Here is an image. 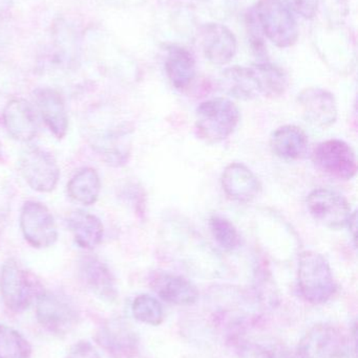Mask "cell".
<instances>
[{
  "mask_svg": "<svg viewBox=\"0 0 358 358\" xmlns=\"http://www.w3.org/2000/svg\"><path fill=\"white\" fill-rule=\"evenodd\" d=\"M240 122V111L228 99L205 101L195 111V130L200 138L208 144L226 140Z\"/></svg>",
  "mask_w": 358,
  "mask_h": 358,
  "instance_id": "cell-1",
  "label": "cell"
},
{
  "mask_svg": "<svg viewBox=\"0 0 358 358\" xmlns=\"http://www.w3.org/2000/svg\"><path fill=\"white\" fill-rule=\"evenodd\" d=\"M298 286L305 300L311 304H324L333 296L336 281L331 267L323 255L311 250L301 255Z\"/></svg>",
  "mask_w": 358,
  "mask_h": 358,
  "instance_id": "cell-2",
  "label": "cell"
},
{
  "mask_svg": "<svg viewBox=\"0 0 358 358\" xmlns=\"http://www.w3.org/2000/svg\"><path fill=\"white\" fill-rule=\"evenodd\" d=\"M254 15L262 33L277 48H291L298 41V22L281 0H260Z\"/></svg>",
  "mask_w": 358,
  "mask_h": 358,
  "instance_id": "cell-3",
  "label": "cell"
},
{
  "mask_svg": "<svg viewBox=\"0 0 358 358\" xmlns=\"http://www.w3.org/2000/svg\"><path fill=\"white\" fill-rule=\"evenodd\" d=\"M0 294L4 305L14 313H22L37 298L35 282L17 261H6L0 275Z\"/></svg>",
  "mask_w": 358,
  "mask_h": 358,
  "instance_id": "cell-4",
  "label": "cell"
},
{
  "mask_svg": "<svg viewBox=\"0 0 358 358\" xmlns=\"http://www.w3.org/2000/svg\"><path fill=\"white\" fill-rule=\"evenodd\" d=\"M36 300V317L44 329L61 336L69 334L77 326L79 313L64 296L42 292Z\"/></svg>",
  "mask_w": 358,
  "mask_h": 358,
  "instance_id": "cell-5",
  "label": "cell"
},
{
  "mask_svg": "<svg viewBox=\"0 0 358 358\" xmlns=\"http://www.w3.org/2000/svg\"><path fill=\"white\" fill-rule=\"evenodd\" d=\"M19 170L27 185L40 193L52 192L60 178V169L55 157L40 148L27 149L21 155Z\"/></svg>",
  "mask_w": 358,
  "mask_h": 358,
  "instance_id": "cell-6",
  "label": "cell"
},
{
  "mask_svg": "<svg viewBox=\"0 0 358 358\" xmlns=\"http://www.w3.org/2000/svg\"><path fill=\"white\" fill-rule=\"evenodd\" d=\"M20 229L29 245L46 248L54 245L58 239L54 217L44 204L27 201L20 214Z\"/></svg>",
  "mask_w": 358,
  "mask_h": 358,
  "instance_id": "cell-7",
  "label": "cell"
},
{
  "mask_svg": "<svg viewBox=\"0 0 358 358\" xmlns=\"http://www.w3.org/2000/svg\"><path fill=\"white\" fill-rule=\"evenodd\" d=\"M348 349L346 336L336 326H313L298 346V358H342Z\"/></svg>",
  "mask_w": 358,
  "mask_h": 358,
  "instance_id": "cell-8",
  "label": "cell"
},
{
  "mask_svg": "<svg viewBox=\"0 0 358 358\" xmlns=\"http://www.w3.org/2000/svg\"><path fill=\"white\" fill-rule=\"evenodd\" d=\"M313 163L324 173L350 180L357 176V163L354 151L344 141L329 140L321 143L312 155Z\"/></svg>",
  "mask_w": 358,
  "mask_h": 358,
  "instance_id": "cell-9",
  "label": "cell"
},
{
  "mask_svg": "<svg viewBox=\"0 0 358 358\" xmlns=\"http://www.w3.org/2000/svg\"><path fill=\"white\" fill-rule=\"evenodd\" d=\"M307 208L315 220L332 229L346 227L353 214L350 203L342 194L324 187L309 194Z\"/></svg>",
  "mask_w": 358,
  "mask_h": 358,
  "instance_id": "cell-10",
  "label": "cell"
},
{
  "mask_svg": "<svg viewBox=\"0 0 358 358\" xmlns=\"http://www.w3.org/2000/svg\"><path fill=\"white\" fill-rule=\"evenodd\" d=\"M95 341L109 358H136L138 355V336L122 320H111L103 324Z\"/></svg>",
  "mask_w": 358,
  "mask_h": 358,
  "instance_id": "cell-11",
  "label": "cell"
},
{
  "mask_svg": "<svg viewBox=\"0 0 358 358\" xmlns=\"http://www.w3.org/2000/svg\"><path fill=\"white\" fill-rule=\"evenodd\" d=\"M298 103L305 119L317 127H330L338 119L336 98L323 88L309 87L302 90Z\"/></svg>",
  "mask_w": 358,
  "mask_h": 358,
  "instance_id": "cell-12",
  "label": "cell"
},
{
  "mask_svg": "<svg viewBox=\"0 0 358 358\" xmlns=\"http://www.w3.org/2000/svg\"><path fill=\"white\" fill-rule=\"evenodd\" d=\"M200 43L204 56L216 65L230 62L237 52V38L235 34L220 23H208L200 31Z\"/></svg>",
  "mask_w": 358,
  "mask_h": 358,
  "instance_id": "cell-13",
  "label": "cell"
},
{
  "mask_svg": "<svg viewBox=\"0 0 358 358\" xmlns=\"http://www.w3.org/2000/svg\"><path fill=\"white\" fill-rule=\"evenodd\" d=\"M4 123L6 131L19 142H31L38 132L37 120L29 102L13 99L4 109Z\"/></svg>",
  "mask_w": 358,
  "mask_h": 358,
  "instance_id": "cell-14",
  "label": "cell"
},
{
  "mask_svg": "<svg viewBox=\"0 0 358 358\" xmlns=\"http://www.w3.org/2000/svg\"><path fill=\"white\" fill-rule=\"evenodd\" d=\"M79 273L84 285L95 296L105 302H113L117 299L115 279L102 261L92 256L84 257L80 261Z\"/></svg>",
  "mask_w": 358,
  "mask_h": 358,
  "instance_id": "cell-15",
  "label": "cell"
},
{
  "mask_svg": "<svg viewBox=\"0 0 358 358\" xmlns=\"http://www.w3.org/2000/svg\"><path fill=\"white\" fill-rule=\"evenodd\" d=\"M35 101L42 120L53 136L62 140L69 130V117L62 96L50 88H39Z\"/></svg>",
  "mask_w": 358,
  "mask_h": 358,
  "instance_id": "cell-16",
  "label": "cell"
},
{
  "mask_svg": "<svg viewBox=\"0 0 358 358\" xmlns=\"http://www.w3.org/2000/svg\"><path fill=\"white\" fill-rule=\"evenodd\" d=\"M222 187L225 193L239 202H250L260 195L262 185L252 170L245 165L233 163L223 172Z\"/></svg>",
  "mask_w": 358,
  "mask_h": 358,
  "instance_id": "cell-17",
  "label": "cell"
},
{
  "mask_svg": "<svg viewBox=\"0 0 358 358\" xmlns=\"http://www.w3.org/2000/svg\"><path fill=\"white\" fill-rule=\"evenodd\" d=\"M151 287L162 300L179 306H191L199 298L197 287L181 275L157 273L151 281Z\"/></svg>",
  "mask_w": 358,
  "mask_h": 358,
  "instance_id": "cell-18",
  "label": "cell"
},
{
  "mask_svg": "<svg viewBox=\"0 0 358 358\" xmlns=\"http://www.w3.org/2000/svg\"><path fill=\"white\" fill-rule=\"evenodd\" d=\"M270 147L277 157L286 161H298L308 152V136L298 126H282L271 136Z\"/></svg>",
  "mask_w": 358,
  "mask_h": 358,
  "instance_id": "cell-19",
  "label": "cell"
},
{
  "mask_svg": "<svg viewBox=\"0 0 358 358\" xmlns=\"http://www.w3.org/2000/svg\"><path fill=\"white\" fill-rule=\"evenodd\" d=\"M67 224L76 243L84 250H94L102 241L104 227L95 215L81 210H75L69 214Z\"/></svg>",
  "mask_w": 358,
  "mask_h": 358,
  "instance_id": "cell-20",
  "label": "cell"
},
{
  "mask_svg": "<svg viewBox=\"0 0 358 358\" xmlns=\"http://www.w3.org/2000/svg\"><path fill=\"white\" fill-rule=\"evenodd\" d=\"M168 79L177 90H185L195 77V60L191 52L182 46L168 48L165 60Z\"/></svg>",
  "mask_w": 358,
  "mask_h": 358,
  "instance_id": "cell-21",
  "label": "cell"
},
{
  "mask_svg": "<svg viewBox=\"0 0 358 358\" xmlns=\"http://www.w3.org/2000/svg\"><path fill=\"white\" fill-rule=\"evenodd\" d=\"M223 88L240 100H252L261 96L258 81L252 67L233 66L225 69Z\"/></svg>",
  "mask_w": 358,
  "mask_h": 358,
  "instance_id": "cell-22",
  "label": "cell"
},
{
  "mask_svg": "<svg viewBox=\"0 0 358 358\" xmlns=\"http://www.w3.org/2000/svg\"><path fill=\"white\" fill-rule=\"evenodd\" d=\"M101 191V180L96 170L84 168L67 183V194L73 201L83 206L96 203Z\"/></svg>",
  "mask_w": 358,
  "mask_h": 358,
  "instance_id": "cell-23",
  "label": "cell"
},
{
  "mask_svg": "<svg viewBox=\"0 0 358 358\" xmlns=\"http://www.w3.org/2000/svg\"><path fill=\"white\" fill-rule=\"evenodd\" d=\"M261 96L277 98L282 96L288 87V78L283 69L268 62L252 65Z\"/></svg>",
  "mask_w": 358,
  "mask_h": 358,
  "instance_id": "cell-24",
  "label": "cell"
},
{
  "mask_svg": "<svg viewBox=\"0 0 358 358\" xmlns=\"http://www.w3.org/2000/svg\"><path fill=\"white\" fill-rule=\"evenodd\" d=\"M32 347L27 338L13 328L0 324V358H29Z\"/></svg>",
  "mask_w": 358,
  "mask_h": 358,
  "instance_id": "cell-25",
  "label": "cell"
},
{
  "mask_svg": "<svg viewBox=\"0 0 358 358\" xmlns=\"http://www.w3.org/2000/svg\"><path fill=\"white\" fill-rule=\"evenodd\" d=\"M132 313L137 321L146 325L159 326L164 321V311L161 303L149 294H141L135 299L132 305Z\"/></svg>",
  "mask_w": 358,
  "mask_h": 358,
  "instance_id": "cell-26",
  "label": "cell"
},
{
  "mask_svg": "<svg viewBox=\"0 0 358 358\" xmlns=\"http://www.w3.org/2000/svg\"><path fill=\"white\" fill-rule=\"evenodd\" d=\"M210 231L219 245L224 250H235L241 244V237L233 222L225 217L214 215L209 219Z\"/></svg>",
  "mask_w": 358,
  "mask_h": 358,
  "instance_id": "cell-27",
  "label": "cell"
},
{
  "mask_svg": "<svg viewBox=\"0 0 358 358\" xmlns=\"http://www.w3.org/2000/svg\"><path fill=\"white\" fill-rule=\"evenodd\" d=\"M291 12L310 20L317 16L319 0H281Z\"/></svg>",
  "mask_w": 358,
  "mask_h": 358,
  "instance_id": "cell-28",
  "label": "cell"
},
{
  "mask_svg": "<svg viewBox=\"0 0 358 358\" xmlns=\"http://www.w3.org/2000/svg\"><path fill=\"white\" fill-rule=\"evenodd\" d=\"M64 358H101V357L90 343L83 341L74 345Z\"/></svg>",
  "mask_w": 358,
  "mask_h": 358,
  "instance_id": "cell-29",
  "label": "cell"
},
{
  "mask_svg": "<svg viewBox=\"0 0 358 358\" xmlns=\"http://www.w3.org/2000/svg\"><path fill=\"white\" fill-rule=\"evenodd\" d=\"M256 358H291L287 352L279 348H264L256 353Z\"/></svg>",
  "mask_w": 358,
  "mask_h": 358,
  "instance_id": "cell-30",
  "label": "cell"
},
{
  "mask_svg": "<svg viewBox=\"0 0 358 358\" xmlns=\"http://www.w3.org/2000/svg\"><path fill=\"white\" fill-rule=\"evenodd\" d=\"M0 161H2V150H1V145H0Z\"/></svg>",
  "mask_w": 358,
  "mask_h": 358,
  "instance_id": "cell-31",
  "label": "cell"
}]
</instances>
